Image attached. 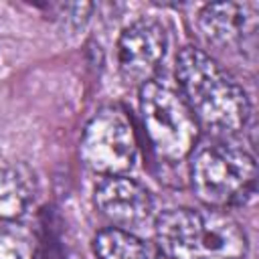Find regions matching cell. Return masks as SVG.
Masks as SVG:
<instances>
[{"label": "cell", "instance_id": "cell-2", "mask_svg": "<svg viewBox=\"0 0 259 259\" xmlns=\"http://www.w3.org/2000/svg\"><path fill=\"white\" fill-rule=\"evenodd\" d=\"M158 249L168 259H247L245 229L225 210L178 206L154 223Z\"/></svg>", "mask_w": 259, "mask_h": 259}, {"label": "cell", "instance_id": "cell-10", "mask_svg": "<svg viewBox=\"0 0 259 259\" xmlns=\"http://www.w3.org/2000/svg\"><path fill=\"white\" fill-rule=\"evenodd\" d=\"M93 251L97 259H168L158 245L119 227L99 231L93 239Z\"/></svg>", "mask_w": 259, "mask_h": 259}, {"label": "cell", "instance_id": "cell-7", "mask_svg": "<svg viewBox=\"0 0 259 259\" xmlns=\"http://www.w3.org/2000/svg\"><path fill=\"white\" fill-rule=\"evenodd\" d=\"M198 30L217 49L253 51L257 36V4L212 2L198 12Z\"/></svg>", "mask_w": 259, "mask_h": 259}, {"label": "cell", "instance_id": "cell-4", "mask_svg": "<svg viewBox=\"0 0 259 259\" xmlns=\"http://www.w3.org/2000/svg\"><path fill=\"white\" fill-rule=\"evenodd\" d=\"M140 115L156 158L180 164L196 148L200 127L184 97L172 85L152 79L140 87Z\"/></svg>", "mask_w": 259, "mask_h": 259}, {"label": "cell", "instance_id": "cell-5", "mask_svg": "<svg viewBox=\"0 0 259 259\" xmlns=\"http://www.w3.org/2000/svg\"><path fill=\"white\" fill-rule=\"evenodd\" d=\"M79 154L83 164L99 176H121L132 170L138 156V138L127 111L105 105L87 121Z\"/></svg>", "mask_w": 259, "mask_h": 259}, {"label": "cell", "instance_id": "cell-3", "mask_svg": "<svg viewBox=\"0 0 259 259\" xmlns=\"http://www.w3.org/2000/svg\"><path fill=\"white\" fill-rule=\"evenodd\" d=\"M190 186L208 208L243 206L257 188V162L245 148L210 144L190 154Z\"/></svg>", "mask_w": 259, "mask_h": 259}, {"label": "cell", "instance_id": "cell-6", "mask_svg": "<svg viewBox=\"0 0 259 259\" xmlns=\"http://www.w3.org/2000/svg\"><path fill=\"white\" fill-rule=\"evenodd\" d=\"M168 47V34L162 20L140 16L132 20L117 38V65L127 85L142 87L156 79Z\"/></svg>", "mask_w": 259, "mask_h": 259}, {"label": "cell", "instance_id": "cell-11", "mask_svg": "<svg viewBox=\"0 0 259 259\" xmlns=\"http://www.w3.org/2000/svg\"><path fill=\"white\" fill-rule=\"evenodd\" d=\"M28 241L14 231H0V259H28Z\"/></svg>", "mask_w": 259, "mask_h": 259}, {"label": "cell", "instance_id": "cell-8", "mask_svg": "<svg viewBox=\"0 0 259 259\" xmlns=\"http://www.w3.org/2000/svg\"><path fill=\"white\" fill-rule=\"evenodd\" d=\"M93 200L97 210L119 229L146 223L154 210L150 190L125 174L103 176L93 190Z\"/></svg>", "mask_w": 259, "mask_h": 259}, {"label": "cell", "instance_id": "cell-9", "mask_svg": "<svg viewBox=\"0 0 259 259\" xmlns=\"http://www.w3.org/2000/svg\"><path fill=\"white\" fill-rule=\"evenodd\" d=\"M38 192L36 172L24 164L14 162L0 170V221L20 219L34 202Z\"/></svg>", "mask_w": 259, "mask_h": 259}, {"label": "cell", "instance_id": "cell-1", "mask_svg": "<svg viewBox=\"0 0 259 259\" xmlns=\"http://www.w3.org/2000/svg\"><path fill=\"white\" fill-rule=\"evenodd\" d=\"M178 91L200 130L225 138L243 132L251 117L247 91L202 49L186 45L176 55Z\"/></svg>", "mask_w": 259, "mask_h": 259}]
</instances>
